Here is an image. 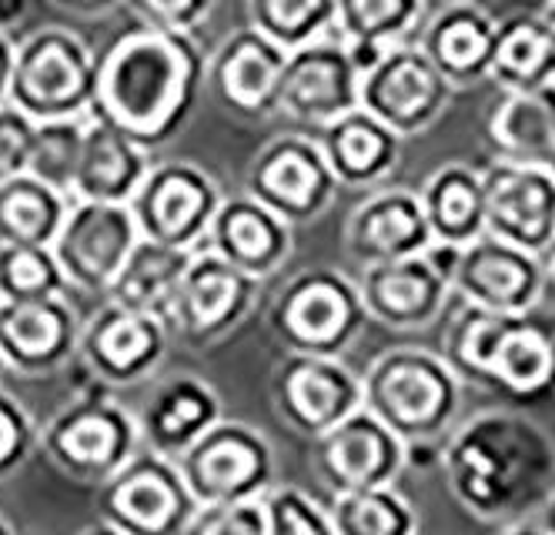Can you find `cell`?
I'll return each instance as SVG.
<instances>
[{
    "label": "cell",
    "mask_w": 555,
    "mask_h": 535,
    "mask_svg": "<svg viewBox=\"0 0 555 535\" xmlns=\"http://www.w3.org/2000/svg\"><path fill=\"white\" fill-rule=\"evenodd\" d=\"M442 466L455 499L468 512L499 515L526 502L529 488L545 482L552 448L519 419L486 416L449 435Z\"/></svg>",
    "instance_id": "6da1fadb"
},
{
    "label": "cell",
    "mask_w": 555,
    "mask_h": 535,
    "mask_svg": "<svg viewBox=\"0 0 555 535\" xmlns=\"http://www.w3.org/2000/svg\"><path fill=\"white\" fill-rule=\"evenodd\" d=\"M462 398V375L442 352L391 348L372 361L362 375V405L415 451L442 456L449 435L455 432V411Z\"/></svg>",
    "instance_id": "7a4b0ae2"
},
{
    "label": "cell",
    "mask_w": 555,
    "mask_h": 535,
    "mask_svg": "<svg viewBox=\"0 0 555 535\" xmlns=\"http://www.w3.org/2000/svg\"><path fill=\"white\" fill-rule=\"evenodd\" d=\"M442 355L462 379L535 395L555 379V345L526 315H499L462 302L442 339Z\"/></svg>",
    "instance_id": "3957f363"
},
{
    "label": "cell",
    "mask_w": 555,
    "mask_h": 535,
    "mask_svg": "<svg viewBox=\"0 0 555 535\" xmlns=\"http://www.w3.org/2000/svg\"><path fill=\"white\" fill-rule=\"evenodd\" d=\"M188 88V54L165 34L131 37L104 71V104L138 135L162 131Z\"/></svg>",
    "instance_id": "277c9868"
},
{
    "label": "cell",
    "mask_w": 555,
    "mask_h": 535,
    "mask_svg": "<svg viewBox=\"0 0 555 535\" xmlns=\"http://www.w3.org/2000/svg\"><path fill=\"white\" fill-rule=\"evenodd\" d=\"M369 318L359 281L319 268L298 275L274 305V335L288 352L338 355Z\"/></svg>",
    "instance_id": "5b68a950"
},
{
    "label": "cell",
    "mask_w": 555,
    "mask_h": 535,
    "mask_svg": "<svg viewBox=\"0 0 555 535\" xmlns=\"http://www.w3.org/2000/svg\"><path fill=\"white\" fill-rule=\"evenodd\" d=\"M455 244H428L425 252L362 265L359 292L372 321L388 328H425L449 308Z\"/></svg>",
    "instance_id": "8992f818"
},
{
    "label": "cell",
    "mask_w": 555,
    "mask_h": 535,
    "mask_svg": "<svg viewBox=\"0 0 555 535\" xmlns=\"http://www.w3.org/2000/svg\"><path fill=\"white\" fill-rule=\"evenodd\" d=\"M455 85L431 64L418 40H402L362 74L359 104L399 138L425 131L452 101Z\"/></svg>",
    "instance_id": "52a82bcc"
},
{
    "label": "cell",
    "mask_w": 555,
    "mask_h": 535,
    "mask_svg": "<svg viewBox=\"0 0 555 535\" xmlns=\"http://www.w3.org/2000/svg\"><path fill=\"white\" fill-rule=\"evenodd\" d=\"M548 281L552 278L542 255H532L489 231L455 249L452 292L459 302H468L475 308L526 315L542 302Z\"/></svg>",
    "instance_id": "ba28073f"
},
{
    "label": "cell",
    "mask_w": 555,
    "mask_h": 535,
    "mask_svg": "<svg viewBox=\"0 0 555 535\" xmlns=\"http://www.w3.org/2000/svg\"><path fill=\"white\" fill-rule=\"evenodd\" d=\"M486 231L548 258L555 249V175L548 168L495 157L482 171Z\"/></svg>",
    "instance_id": "9c48e42d"
},
{
    "label": "cell",
    "mask_w": 555,
    "mask_h": 535,
    "mask_svg": "<svg viewBox=\"0 0 555 535\" xmlns=\"http://www.w3.org/2000/svg\"><path fill=\"white\" fill-rule=\"evenodd\" d=\"M362 71L341 37L325 34L288 54L278 88V111L301 125L325 128L328 120L359 107Z\"/></svg>",
    "instance_id": "30bf717a"
},
{
    "label": "cell",
    "mask_w": 555,
    "mask_h": 535,
    "mask_svg": "<svg viewBox=\"0 0 555 535\" xmlns=\"http://www.w3.org/2000/svg\"><path fill=\"white\" fill-rule=\"evenodd\" d=\"M338 188L341 184L322 151V141L311 135H288L268 144L258 154L248 181V194L288 221L322 215Z\"/></svg>",
    "instance_id": "8fae6325"
},
{
    "label": "cell",
    "mask_w": 555,
    "mask_h": 535,
    "mask_svg": "<svg viewBox=\"0 0 555 535\" xmlns=\"http://www.w3.org/2000/svg\"><path fill=\"white\" fill-rule=\"evenodd\" d=\"M274 398L282 419L308 435L319 438L362 408V375L338 361V355H308L288 352L278 365Z\"/></svg>",
    "instance_id": "7c38bea8"
},
{
    "label": "cell",
    "mask_w": 555,
    "mask_h": 535,
    "mask_svg": "<svg viewBox=\"0 0 555 535\" xmlns=\"http://www.w3.org/2000/svg\"><path fill=\"white\" fill-rule=\"evenodd\" d=\"M314 466L332 492L391 485L409 466V448L365 405L314 438Z\"/></svg>",
    "instance_id": "4fadbf2b"
},
{
    "label": "cell",
    "mask_w": 555,
    "mask_h": 535,
    "mask_svg": "<svg viewBox=\"0 0 555 535\" xmlns=\"http://www.w3.org/2000/svg\"><path fill=\"white\" fill-rule=\"evenodd\" d=\"M188 479L205 506L258 499L271 488V445L248 425H218L191 451Z\"/></svg>",
    "instance_id": "5bb4252c"
},
{
    "label": "cell",
    "mask_w": 555,
    "mask_h": 535,
    "mask_svg": "<svg viewBox=\"0 0 555 535\" xmlns=\"http://www.w3.org/2000/svg\"><path fill=\"white\" fill-rule=\"evenodd\" d=\"M435 244L422 194L412 188L372 191L348 221V252L359 265L395 262Z\"/></svg>",
    "instance_id": "9a60e30c"
},
{
    "label": "cell",
    "mask_w": 555,
    "mask_h": 535,
    "mask_svg": "<svg viewBox=\"0 0 555 535\" xmlns=\"http://www.w3.org/2000/svg\"><path fill=\"white\" fill-rule=\"evenodd\" d=\"M211 238L218 255L261 281L282 271L292 255V221L255 194L221 204L211 218Z\"/></svg>",
    "instance_id": "2e32d148"
},
{
    "label": "cell",
    "mask_w": 555,
    "mask_h": 535,
    "mask_svg": "<svg viewBox=\"0 0 555 535\" xmlns=\"http://www.w3.org/2000/svg\"><path fill=\"white\" fill-rule=\"evenodd\" d=\"M499 27L475 0H459V4H442L428 24L418 27V44L431 58L455 88L472 85V80L489 77L492 51L499 40Z\"/></svg>",
    "instance_id": "e0dca14e"
},
{
    "label": "cell",
    "mask_w": 555,
    "mask_h": 535,
    "mask_svg": "<svg viewBox=\"0 0 555 535\" xmlns=\"http://www.w3.org/2000/svg\"><path fill=\"white\" fill-rule=\"evenodd\" d=\"M319 141L341 188H375L395 168L402 138L359 104L328 120Z\"/></svg>",
    "instance_id": "ac0fdd59"
},
{
    "label": "cell",
    "mask_w": 555,
    "mask_h": 535,
    "mask_svg": "<svg viewBox=\"0 0 555 535\" xmlns=\"http://www.w3.org/2000/svg\"><path fill=\"white\" fill-rule=\"evenodd\" d=\"M489 144L502 161L555 175V80L532 91H505L489 117Z\"/></svg>",
    "instance_id": "d6986e66"
},
{
    "label": "cell",
    "mask_w": 555,
    "mask_h": 535,
    "mask_svg": "<svg viewBox=\"0 0 555 535\" xmlns=\"http://www.w3.org/2000/svg\"><path fill=\"white\" fill-rule=\"evenodd\" d=\"M261 278L231 265L224 255H205L188 265L181 278V311L194 332H215L221 324H234Z\"/></svg>",
    "instance_id": "ffe728a7"
},
{
    "label": "cell",
    "mask_w": 555,
    "mask_h": 535,
    "mask_svg": "<svg viewBox=\"0 0 555 535\" xmlns=\"http://www.w3.org/2000/svg\"><path fill=\"white\" fill-rule=\"evenodd\" d=\"M425 218L431 228V238L439 244H462L486 234V194H482V175L472 171L468 164L455 161L435 171L425 188H418Z\"/></svg>",
    "instance_id": "44dd1931"
},
{
    "label": "cell",
    "mask_w": 555,
    "mask_h": 535,
    "mask_svg": "<svg viewBox=\"0 0 555 535\" xmlns=\"http://www.w3.org/2000/svg\"><path fill=\"white\" fill-rule=\"evenodd\" d=\"M288 54L258 27H245L228 40L221 61V91L242 111H278V88Z\"/></svg>",
    "instance_id": "7402d4cb"
},
{
    "label": "cell",
    "mask_w": 555,
    "mask_h": 535,
    "mask_svg": "<svg viewBox=\"0 0 555 535\" xmlns=\"http://www.w3.org/2000/svg\"><path fill=\"white\" fill-rule=\"evenodd\" d=\"M134 252V221L121 208H88L67 228L64 262L91 281H107Z\"/></svg>",
    "instance_id": "603a6c76"
},
{
    "label": "cell",
    "mask_w": 555,
    "mask_h": 535,
    "mask_svg": "<svg viewBox=\"0 0 555 535\" xmlns=\"http://www.w3.org/2000/svg\"><path fill=\"white\" fill-rule=\"evenodd\" d=\"M489 77L502 91H532L555 80V37L542 17H515L499 27Z\"/></svg>",
    "instance_id": "cb8c5ba5"
},
{
    "label": "cell",
    "mask_w": 555,
    "mask_h": 535,
    "mask_svg": "<svg viewBox=\"0 0 555 535\" xmlns=\"http://www.w3.org/2000/svg\"><path fill=\"white\" fill-rule=\"evenodd\" d=\"M425 0H335V37L362 48H395L415 40Z\"/></svg>",
    "instance_id": "d4e9b609"
},
{
    "label": "cell",
    "mask_w": 555,
    "mask_h": 535,
    "mask_svg": "<svg viewBox=\"0 0 555 535\" xmlns=\"http://www.w3.org/2000/svg\"><path fill=\"white\" fill-rule=\"evenodd\" d=\"M328 515L335 532L341 535H391V532H415L418 525L412 506L391 485L332 492Z\"/></svg>",
    "instance_id": "484cf974"
},
{
    "label": "cell",
    "mask_w": 555,
    "mask_h": 535,
    "mask_svg": "<svg viewBox=\"0 0 555 535\" xmlns=\"http://www.w3.org/2000/svg\"><path fill=\"white\" fill-rule=\"evenodd\" d=\"M251 27L292 54L335 34V0H251Z\"/></svg>",
    "instance_id": "4316f807"
},
{
    "label": "cell",
    "mask_w": 555,
    "mask_h": 535,
    "mask_svg": "<svg viewBox=\"0 0 555 535\" xmlns=\"http://www.w3.org/2000/svg\"><path fill=\"white\" fill-rule=\"evenodd\" d=\"M184 271L188 262L178 252V244H154V249L131 252V258L121 268V292L134 305L151 308L162 298H178Z\"/></svg>",
    "instance_id": "83f0119b"
},
{
    "label": "cell",
    "mask_w": 555,
    "mask_h": 535,
    "mask_svg": "<svg viewBox=\"0 0 555 535\" xmlns=\"http://www.w3.org/2000/svg\"><path fill=\"white\" fill-rule=\"evenodd\" d=\"M208 188H211L208 181H197L188 175H171L154 188L151 215L168 244H184L181 238L197 221L208 225L215 218V215H208V194H211Z\"/></svg>",
    "instance_id": "f1b7e54d"
},
{
    "label": "cell",
    "mask_w": 555,
    "mask_h": 535,
    "mask_svg": "<svg viewBox=\"0 0 555 535\" xmlns=\"http://www.w3.org/2000/svg\"><path fill=\"white\" fill-rule=\"evenodd\" d=\"M268 535H332V515L292 485H271L264 496Z\"/></svg>",
    "instance_id": "f546056e"
},
{
    "label": "cell",
    "mask_w": 555,
    "mask_h": 535,
    "mask_svg": "<svg viewBox=\"0 0 555 535\" xmlns=\"http://www.w3.org/2000/svg\"><path fill=\"white\" fill-rule=\"evenodd\" d=\"M131 151L111 131H94L81 154V188L91 194H117L131 178Z\"/></svg>",
    "instance_id": "4dcf8cb0"
},
{
    "label": "cell",
    "mask_w": 555,
    "mask_h": 535,
    "mask_svg": "<svg viewBox=\"0 0 555 535\" xmlns=\"http://www.w3.org/2000/svg\"><path fill=\"white\" fill-rule=\"evenodd\" d=\"M117 509L141 528H162L178 509V492L162 475H138L117 492Z\"/></svg>",
    "instance_id": "1f68e13d"
},
{
    "label": "cell",
    "mask_w": 555,
    "mask_h": 535,
    "mask_svg": "<svg viewBox=\"0 0 555 535\" xmlns=\"http://www.w3.org/2000/svg\"><path fill=\"white\" fill-rule=\"evenodd\" d=\"M188 532H211V535H268L264 502L237 499V502H215L205 512L188 522Z\"/></svg>",
    "instance_id": "d6a6232c"
},
{
    "label": "cell",
    "mask_w": 555,
    "mask_h": 535,
    "mask_svg": "<svg viewBox=\"0 0 555 535\" xmlns=\"http://www.w3.org/2000/svg\"><path fill=\"white\" fill-rule=\"evenodd\" d=\"M211 416H215V402L205 392H178L162 411V419H157V429L171 438H181L191 432H205Z\"/></svg>",
    "instance_id": "836d02e7"
},
{
    "label": "cell",
    "mask_w": 555,
    "mask_h": 535,
    "mask_svg": "<svg viewBox=\"0 0 555 535\" xmlns=\"http://www.w3.org/2000/svg\"><path fill=\"white\" fill-rule=\"evenodd\" d=\"M27 88L37 98H48V101L67 98L77 88V67L70 64V58L64 51L51 48L34 61V67L27 74Z\"/></svg>",
    "instance_id": "e575fe53"
},
{
    "label": "cell",
    "mask_w": 555,
    "mask_h": 535,
    "mask_svg": "<svg viewBox=\"0 0 555 535\" xmlns=\"http://www.w3.org/2000/svg\"><path fill=\"white\" fill-rule=\"evenodd\" d=\"M147 348H151V328L138 318L114 321L101 335V352L117 368H131L134 361H141L147 355Z\"/></svg>",
    "instance_id": "d590c367"
},
{
    "label": "cell",
    "mask_w": 555,
    "mask_h": 535,
    "mask_svg": "<svg viewBox=\"0 0 555 535\" xmlns=\"http://www.w3.org/2000/svg\"><path fill=\"white\" fill-rule=\"evenodd\" d=\"M114 442H117V435L104 419H88L81 425H74L64 438L67 451L81 462H104L114 451Z\"/></svg>",
    "instance_id": "8d00e7d4"
},
{
    "label": "cell",
    "mask_w": 555,
    "mask_h": 535,
    "mask_svg": "<svg viewBox=\"0 0 555 535\" xmlns=\"http://www.w3.org/2000/svg\"><path fill=\"white\" fill-rule=\"evenodd\" d=\"M8 332L24 352H48L57 342V321L48 311H21L8 321Z\"/></svg>",
    "instance_id": "74e56055"
},
{
    "label": "cell",
    "mask_w": 555,
    "mask_h": 535,
    "mask_svg": "<svg viewBox=\"0 0 555 535\" xmlns=\"http://www.w3.org/2000/svg\"><path fill=\"white\" fill-rule=\"evenodd\" d=\"M8 221L21 231V234H34L44 221V208L41 201L30 198V194H17L8 201Z\"/></svg>",
    "instance_id": "f35d334b"
},
{
    "label": "cell",
    "mask_w": 555,
    "mask_h": 535,
    "mask_svg": "<svg viewBox=\"0 0 555 535\" xmlns=\"http://www.w3.org/2000/svg\"><path fill=\"white\" fill-rule=\"evenodd\" d=\"M11 281H14L17 288H37V284L44 281L41 262H37L34 255H17V258L11 262Z\"/></svg>",
    "instance_id": "ab89813d"
},
{
    "label": "cell",
    "mask_w": 555,
    "mask_h": 535,
    "mask_svg": "<svg viewBox=\"0 0 555 535\" xmlns=\"http://www.w3.org/2000/svg\"><path fill=\"white\" fill-rule=\"evenodd\" d=\"M197 0H147V8L157 11L162 17H181L184 11H191Z\"/></svg>",
    "instance_id": "60d3db41"
},
{
    "label": "cell",
    "mask_w": 555,
    "mask_h": 535,
    "mask_svg": "<svg viewBox=\"0 0 555 535\" xmlns=\"http://www.w3.org/2000/svg\"><path fill=\"white\" fill-rule=\"evenodd\" d=\"M17 154H21V141L11 131H0V171L11 168Z\"/></svg>",
    "instance_id": "b9f144b4"
},
{
    "label": "cell",
    "mask_w": 555,
    "mask_h": 535,
    "mask_svg": "<svg viewBox=\"0 0 555 535\" xmlns=\"http://www.w3.org/2000/svg\"><path fill=\"white\" fill-rule=\"evenodd\" d=\"M14 445V429H11V422L0 416V456H4V451Z\"/></svg>",
    "instance_id": "7bdbcfd3"
},
{
    "label": "cell",
    "mask_w": 555,
    "mask_h": 535,
    "mask_svg": "<svg viewBox=\"0 0 555 535\" xmlns=\"http://www.w3.org/2000/svg\"><path fill=\"white\" fill-rule=\"evenodd\" d=\"M539 17L545 21V27H548V30H552V37H555V0H552V4H548Z\"/></svg>",
    "instance_id": "ee69618b"
},
{
    "label": "cell",
    "mask_w": 555,
    "mask_h": 535,
    "mask_svg": "<svg viewBox=\"0 0 555 535\" xmlns=\"http://www.w3.org/2000/svg\"><path fill=\"white\" fill-rule=\"evenodd\" d=\"M545 515H548V528H555V492L548 496V506H545Z\"/></svg>",
    "instance_id": "f6af8a7d"
},
{
    "label": "cell",
    "mask_w": 555,
    "mask_h": 535,
    "mask_svg": "<svg viewBox=\"0 0 555 535\" xmlns=\"http://www.w3.org/2000/svg\"><path fill=\"white\" fill-rule=\"evenodd\" d=\"M545 265H548V278H552V284H555V249L548 252V258H545Z\"/></svg>",
    "instance_id": "bcb514c9"
},
{
    "label": "cell",
    "mask_w": 555,
    "mask_h": 535,
    "mask_svg": "<svg viewBox=\"0 0 555 535\" xmlns=\"http://www.w3.org/2000/svg\"><path fill=\"white\" fill-rule=\"evenodd\" d=\"M442 4H459V0H442Z\"/></svg>",
    "instance_id": "7dc6e473"
}]
</instances>
